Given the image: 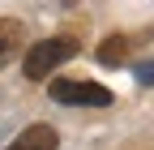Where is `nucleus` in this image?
I'll use <instances>...</instances> for the list:
<instances>
[{"instance_id":"obj_1","label":"nucleus","mask_w":154,"mask_h":150,"mask_svg":"<svg viewBox=\"0 0 154 150\" xmlns=\"http://www.w3.org/2000/svg\"><path fill=\"white\" fill-rule=\"evenodd\" d=\"M77 56V39H69V34H56V39H43V43H34L26 52V60H22V73L30 82H43L51 77L56 69H60L64 60H73Z\"/></svg>"},{"instance_id":"obj_6","label":"nucleus","mask_w":154,"mask_h":150,"mask_svg":"<svg viewBox=\"0 0 154 150\" xmlns=\"http://www.w3.org/2000/svg\"><path fill=\"white\" fill-rule=\"evenodd\" d=\"M137 82L141 86H154V60L150 64H137Z\"/></svg>"},{"instance_id":"obj_3","label":"nucleus","mask_w":154,"mask_h":150,"mask_svg":"<svg viewBox=\"0 0 154 150\" xmlns=\"http://www.w3.org/2000/svg\"><path fill=\"white\" fill-rule=\"evenodd\" d=\"M26 52V26L17 17H0V69L13 64V56Z\"/></svg>"},{"instance_id":"obj_2","label":"nucleus","mask_w":154,"mask_h":150,"mask_svg":"<svg viewBox=\"0 0 154 150\" xmlns=\"http://www.w3.org/2000/svg\"><path fill=\"white\" fill-rule=\"evenodd\" d=\"M47 95L64 107H107L111 103V90L99 82H69V77H56L47 82Z\"/></svg>"},{"instance_id":"obj_5","label":"nucleus","mask_w":154,"mask_h":150,"mask_svg":"<svg viewBox=\"0 0 154 150\" xmlns=\"http://www.w3.org/2000/svg\"><path fill=\"white\" fill-rule=\"evenodd\" d=\"M124 60H128V39H124V34H107V39L99 43V64L120 69Z\"/></svg>"},{"instance_id":"obj_4","label":"nucleus","mask_w":154,"mask_h":150,"mask_svg":"<svg viewBox=\"0 0 154 150\" xmlns=\"http://www.w3.org/2000/svg\"><path fill=\"white\" fill-rule=\"evenodd\" d=\"M60 146V133H56L51 124H30L26 133H17L5 150H56Z\"/></svg>"}]
</instances>
